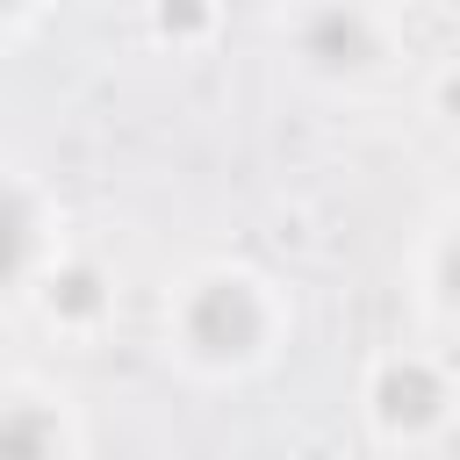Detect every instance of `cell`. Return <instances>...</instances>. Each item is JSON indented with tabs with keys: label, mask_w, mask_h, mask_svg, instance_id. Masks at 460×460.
<instances>
[{
	"label": "cell",
	"mask_w": 460,
	"mask_h": 460,
	"mask_svg": "<svg viewBox=\"0 0 460 460\" xmlns=\"http://www.w3.org/2000/svg\"><path fill=\"white\" fill-rule=\"evenodd\" d=\"M187 331H194V345L216 352V359L252 352V345H259V302H252V288H237V280L201 288L194 309H187Z\"/></svg>",
	"instance_id": "cell-1"
},
{
	"label": "cell",
	"mask_w": 460,
	"mask_h": 460,
	"mask_svg": "<svg viewBox=\"0 0 460 460\" xmlns=\"http://www.w3.org/2000/svg\"><path fill=\"white\" fill-rule=\"evenodd\" d=\"M438 410V381L424 367H388L381 374V417L388 424H424Z\"/></svg>",
	"instance_id": "cell-2"
},
{
	"label": "cell",
	"mask_w": 460,
	"mask_h": 460,
	"mask_svg": "<svg viewBox=\"0 0 460 460\" xmlns=\"http://www.w3.org/2000/svg\"><path fill=\"white\" fill-rule=\"evenodd\" d=\"M50 453H58V431L43 410H29V402L0 410V460H50Z\"/></svg>",
	"instance_id": "cell-3"
},
{
	"label": "cell",
	"mask_w": 460,
	"mask_h": 460,
	"mask_svg": "<svg viewBox=\"0 0 460 460\" xmlns=\"http://www.w3.org/2000/svg\"><path fill=\"white\" fill-rule=\"evenodd\" d=\"M22 259H29V208H22L14 194H0V280H7Z\"/></svg>",
	"instance_id": "cell-4"
},
{
	"label": "cell",
	"mask_w": 460,
	"mask_h": 460,
	"mask_svg": "<svg viewBox=\"0 0 460 460\" xmlns=\"http://www.w3.org/2000/svg\"><path fill=\"white\" fill-rule=\"evenodd\" d=\"M309 43H316L323 58H359V50H367V29L345 22V14H323V22H309Z\"/></svg>",
	"instance_id": "cell-5"
},
{
	"label": "cell",
	"mask_w": 460,
	"mask_h": 460,
	"mask_svg": "<svg viewBox=\"0 0 460 460\" xmlns=\"http://www.w3.org/2000/svg\"><path fill=\"white\" fill-rule=\"evenodd\" d=\"M58 302L65 309H93V273H65L58 280Z\"/></svg>",
	"instance_id": "cell-6"
},
{
	"label": "cell",
	"mask_w": 460,
	"mask_h": 460,
	"mask_svg": "<svg viewBox=\"0 0 460 460\" xmlns=\"http://www.w3.org/2000/svg\"><path fill=\"white\" fill-rule=\"evenodd\" d=\"M446 288L460 295V237H453V252H446Z\"/></svg>",
	"instance_id": "cell-7"
}]
</instances>
